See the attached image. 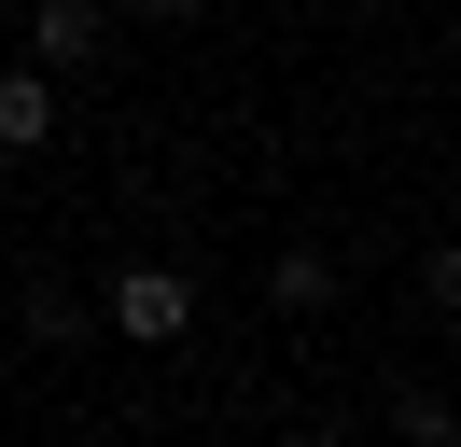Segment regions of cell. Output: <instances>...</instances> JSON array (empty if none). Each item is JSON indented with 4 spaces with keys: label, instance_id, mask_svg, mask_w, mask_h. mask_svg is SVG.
I'll return each mask as SVG.
<instances>
[{
    "label": "cell",
    "instance_id": "cell-1",
    "mask_svg": "<svg viewBox=\"0 0 461 447\" xmlns=\"http://www.w3.org/2000/svg\"><path fill=\"white\" fill-rule=\"evenodd\" d=\"M98 335H126V350H182V335H196V279L154 266V251L113 266V279H98Z\"/></svg>",
    "mask_w": 461,
    "mask_h": 447
},
{
    "label": "cell",
    "instance_id": "cell-2",
    "mask_svg": "<svg viewBox=\"0 0 461 447\" xmlns=\"http://www.w3.org/2000/svg\"><path fill=\"white\" fill-rule=\"evenodd\" d=\"M98 56H113V0H29V56H14V70L70 84V70H98Z\"/></svg>",
    "mask_w": 461,
    "mask_h": 447
},
{
    "label": "cell",
    "instance_id": "cell-3",
    "mask_svg": "<svg viewBox=\"0 0 461 447\" xmlns=\"http://www.w3.org/2000/svg\"><path fill=\"white\" fill-rule=\"evenodd\" d=\"M266 307H280V322H321V307H336V251H321V238L266 251Z\"/></svg>",
    "mask_w": 461,
    "mask_h": 447
},
{
    "label": "cell",
    "instance_id": "cell-4",
    "mask_svg": "<svg viewBox=\"0 0 461 447\" xmlns=\"http://www.w3.org/2000/svg\"><path fill=\"white\" fill-rule=\"evenodd\" d=\"M14 335H29V350H85V335H98V294H70V279H29V294H14Z\"/></svg>",
    "mask_w": 461,
    "mask_h": 447
},
{
    "label": "cell",
    "instance_id": "cell-5",
    "mask_svg": "<svg viewBox=\"0 0 461 447\" xmlns=\"http://www.w3.org/2000/svg\"><path fill=\"white\" fill-rule=\"evenodd\" d=\"M57 140V84L42 70H0V154H42Z\"/></svg>",
    "mask_w": 461,
    "mask_h": 447
},
{
    "label": "cell",
    "instance_id": "cell-6",
    "mask_svg": "<svg viewBox=\"0 0 461 447\" xmlns=\"http://www.w3.org/2000/svg\"><path fill=\"white\" fill-rule=\"evenodd\" d=\"M392 447H447V391H392Z\"/></svg>",
    "mask_w": 461,
    "mask_h": 447
},
{
    "label": "cell",
    "instance_id": "cell-7",
    "mask_svg": "<svg viewBox=\"0 0 461 447\" xmlns=\"http://www.w3.org/2000/svg\"><path fill=\"white\" fill-rule=\"evenodd\" d=\"M210 0H113V28H196Z\"/></svg>",
    "mask_w": 461,
    "mask_h": 447
},
{
    "label": "cell",
    "instance_id": "cell-8",
    "mask_svg": "<svg viewBox=\"0 0 461 447\" xmlns=\"http://www.w3.org/2000/svg\"><path fill=\"white\" fill-rule=\"evenodd\" d=\"M294 447H349V419H308V433H294Z\"/></svg>",
    "mask_w": 461,
    "mask_h": 447
}]
</instances>
